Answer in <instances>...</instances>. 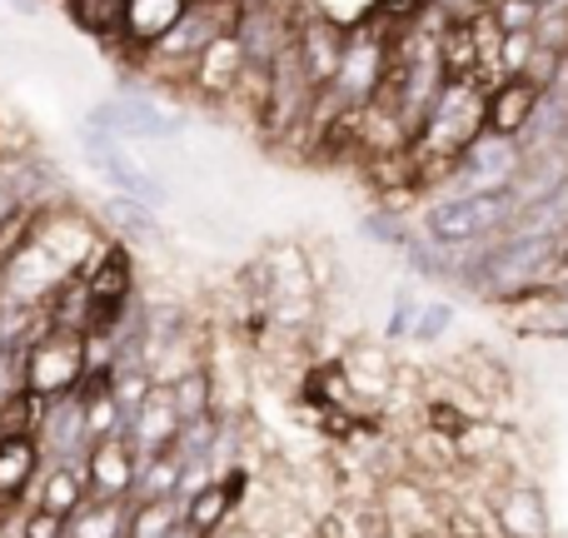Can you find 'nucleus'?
<instances>
[{
  "label": "nucleus",
  "instance_id": "nucleus-23",
  "mask_svg": "<svg viewBox=\"0 0 568 538\" xmlns=\"http://www.w3.org/2000/svg\"><path fill=\"white\" fill-rule=\"evenodd\" d=\"M424 300L414 294V284H404V290H394V309L389 319H384V339H404V334H414V319H419Z\"/></svg>",
  "mask_w": 568,
  "mask_h": 538
},
{
  "label": "nucleus",
  "instance_id": "nucleus-29",
  "mask_svg": "<svg viewBox=\"0 0 568 538\" xmlns=\"http://www.w3.org/2000/svg\"><path fill=\"white\" fill-rule=\"evenodd\" d=\"M434 6H439L449 20H459V16H474V10H484V0H434Z\"/></svg>",
  "mask_w": 568,
  "mask_h": 538
},
{
  "label": "nucleus",
  "instance_id": "nucleus-24",
  "mask_svg": "<svg viewBox=\"0 0 568 538\" xmlns=\"http://www.w3.org/2000/svg\"><path fill=\"white\" fill-rule=\"evenodd\" d=\"M20 538H70V519L55 509H40V504H26V514H20Z\"/></svg>",
  "mask_w": 568,
  "mask_h": 538
},
{
  "label": "nucleus",
  "instance_id": "nucleus-8",
  "mask_svg": "<svg viewBox=\"0 0 568 538\" xmlns=\"http://www.w3.org/2000/svg\"><path fill=\"white\" fill-rule=\"evenodd\" d=\"M339 369H344V379H349L354 399H359L364 409H379V404L394 394V379H399V374H394L399 364H394L389 349H384V344H374V339L344 344V349H339Z\"/></svg>",
  "mask_w": 568,
  "mask_h": 538
},
{
  "label": "nucleus",
  "instance_id": "nucleus-10",
  "mask_svg": "<svg viewBox=\"0 0 568 538\" xmlns=\"http://www.w3.org/2000/svg\"><path fill=\"white\" fill-rule=\"evenodd\" d=\"M180 424H185V419H180V409H175V394H170V384H155V389L145 394V404L130 414V444L140 449V459H150V454H165V449H175Z\"/></svg>",
  "mask_w": 568,
  "mask_h": 538
},
{
  "label": "nucleus",
  "instance_id": "nucleus-16",
  "mask_svg": "<svg viewBox=\"0 0 568 538\" xmlns=\"http://www.w3.org/2000/svg\"><path fill=\"white\" fill-rule=\"evenodd\" d=\"M130 529V499H95L80 514H70V538H125Z\"/></svg>",
  "mask_w": 568,
  "mask_h": 538
},
{
  "label": "nucleus",
  "instance_id": "nucleus-25",
  "mask_svg": "<svg viewBox=\"0 0 568 538\" xmlns=\"http://www.w3.org/2000/svg\"><path fill=\"white\" fill-rule=\"evenodd\" d=\"M494 16H499V26L509 35H519V30H539L544 6L539 0H494Z\"/></svg>",
  "mask_w": 568,
  "mask_h": 538
},
{
  "label": "nucleus",
  "instance_id": "nucleus-1",
  "mask_svg": "<svg viewBox=\"0 0 568 538\" xmlns=\"http://www.w3.org/2000/svg\"><path fill=\"white\" fill-rule=\"evenodd\" d=\"M524 215V195L519 185H499V190H469V195H449L439 205L424 210V235L434 245H474L514 230V220Z\"/></svg>",
  "mask_w": 568,
  "mask_h": 538
},
{
  "label": "nucleus",
  "instance_id": "nucleus-26",
  "mask_svg": "<svg viewBox=\"0 0 568 538\" xmlns=\"http://www.w3.org/2000/svg\"><path fill=\"white\" fill-rule=\"evenodd\" d=\"M449 324H454V304L449 300H424L419 319H414V339L434 344V339H444V329H449Z\"/></svg>",
  "mask_w": 568,
  "mask_h": 538
},
{
  "label": "nucleus",
  "instance_id": "nucleus-30",
  "mask_svg": "<svg viewBox=\"0 0 568 538\" xmlns=\"http://www.w3.org/2000/svg\"><path fill=\"white\" fill-rule=\"evenodd\" d=\"M165 538H210V534H200L195 524H175V529H170Z\"/></svg>",
  "mask_w": 568,
  "mask_h": 538
},
{
  "label": "nucleus",
  "instance_id": "nucleus-11",
  "mask_svg": "<svg viewBox=\"0 0 568 538\" xmlns=\"http://www.w3.org/2000/svg\"><path fill=\"white\" fill-rule=\"evenodd\" d=\"M539 100H544V80L504 75L499 85L489 90V130H494V135H514V140H519L524 130H529Z\"/></svg>",
  "mask_w": 568,
  "mask_h": 538
},
{
  "label": "nucleus",
  "instance_id": "nucleus-13",
  "mask_svg": "<svg viewBox=\"0 0 568 538\" xmlns=\"http://www.w3.org/2000/svg\"><path fill=\"white\" fill-rule=\"evenodd\" d=\"M30 504H40V509H55V514H65V519H70V514H80L90 504L85 464H45V474H40Z\"/></svg>",
  "mask_w": 568,
  "mask_h": 538
},
{
  "label": "nucleus",
  "instance_id": "nucleus-19",
  "mask_svg": "<svg viewBox=\"0 0 568 538\" xmlns=\"http://www.w3.org/2000/svg\"><path fill=\"white\" fill-rule=\"evenodd\" d=\"M170 394H175L180 419H205V414H215V369L200 364V369L180 374V379L170 384Z\"/></svg>",
  "mask_w": 568,
  "mask_h": 538
},
{
  "label": "nucleus",
  "instance_id": "nucleus-20",
  "mask_svg": "<svg viewBox=\"0 0 568 538\" xmlns=\"http://www.w3.org/2000/svg\"><path fill=\"white\" fill-rule=\"evenodd\" d=\"M175 524H185V504L180 499H140L130 504L125 538H165Z\"/></svg>",
  "mask_w": 568,
  "mask_h": 538
},
{
  "label": "nucleus",
  "instance_id": "nucleus-17",
  "mask_svg": "<svg viewBox=\"0 0 568 538\" xmlns=\"http://www.w3.org/2000/svg\"><path fill=\"white\" fill-rule=\"evenodd\" d=\"M499 529H504V538H544L539 494L524 489V484H514V489L499 499Z\"/></svg>",
  "mask_w": 568,
  "mask_h": 538
},
{
  "label": "nucleus",
  "instance_id": "nucleus-6",
  "mask_svg": "<svg viewBox=\"0 0 568 538\" xmlns=\"http://www.w3.org/2000/svg\"><path fill=\"white\" fill-rule=\"evenodd\" d=\"M36 444H40V454H45V464H85L90 444H95L85 399H80V394H60V399H50Z\"/></svg>",
  "mask_w": 568,
  "mask_h": 538
},
{
  "label": "nucleus",
  "instance_id": "nucleus-28",
  "mask_svg": "<svg viewBox=\"0 0 568 538\" xmlns=\"http://www.w3.org/2000/svg\"><path fill=\"white\" fill-rule=\"evenodd\" d=\"M20 389H26V349L20 344H0V404Z\"/></svg>",
  "mask_w": 568,
  "mask_h": 538
},
{
  "label": "nucleus",
  "instance_id": "nucleus-12",
  "mask_svg": "<svg viewBox=\"0 0 568 538\" xmlns=\"http://www.w3.org/2000/svg\"><path fill=\"white\" fill-rule=\"evenodd\" d=\"M190 6H195V0H125V40H130V50L150 55V50H155L160 40H165L170 30L190 16Z\"/></svg>",
  "mask_w": 568,
  "mask_h": 538
},
{
  "label": "nucleus",
  "instance_id": "nucleus-9",
  "mask_svg": "<svg viewBox=\"0 0 568 538\" xmlns=\"http://www.w3.org/2000/svg\"><path fill=\"white\" fill-rule=\"evenodd\" d=\"M45 474V454L26 434H0V514L26 509Z\"/></svg>",
  "mask_w": 568,
  "mask_h": 538
},
{
  "label": "nucleus",
  "instance_id": "nucleus-2",
  "mask_svg": "<svg viewBox=\"0 0 568 538\" xmlns=\"http://www.w3.org/2000/svg\"><path fill=\"white\" fill-rule=\"evenodd\" d=\"M26 349V389L45 394V399H60V394H75L90 374V339L80 329H45L36 334Z\"/></svg>",
  "mask_w": 568,
  "mask_h": 538
},
{
  "label": "nucleus",
  "instance_id": "nucleus-7",
  "mask_svg": "<svg viewBox=\"0 0 568 538\" xmlns=\"http://www.w3.org/2000/svg\"><path fill=\"white\" fill-rule=\"evenodd\" d=\"M85 479L95 499H130L140 479V449L130 444V434H110L95 439L85 454Z\"/></svg>",
  "mask_w": 568,
  "mask_h": 538
},
{
  "label": "nucleus",
  "instance_id": "nucleus-31",
  "mask_svg": "<svg viewBox=\"0 0 568 538\" xmlns=\"http://www.w3.org/2000/svg\"><path fill=\"white\" fill-rule=\"evenodd\" d=\"M539 6H554V0H539Z\"/></svg>",
  "mask_w": 568,
  "mask_h": 538
},
{
  "label": "nucleus",
  "instance_id": "nucleus-4",
  "mask_svg": "<svg viewBox=\"0 0 568 538\" xmlns=\"http://www.w3.org/2000/svg\"><path fill=\"white\" fill-rule=\"evenodd\" d=\"M80 145H85L90 165L100 170V180H105L115 195L140 200V205H150V210H165L170 205L165 180H160L155 170H140L135 155L125 150V140H120V135H110V130H100V125H90V120H85V130H80Z\"/></svg>",
  "mask_w": 568,
  "mask_h": 538
},
{
  "label": "nucleus",
  "instance_id": "nucleus-22",
  "mask_svg": "<svg viewBox=\"0 0 568 538\" xmlns=\"http://www.w3.org/2000/svg\"><path fill=\"white\" fill-rule=\"evenodd\" d=\"M359 230L374 240V245H384V250H409L414 245V235L404 230L399 210H369V215L359 220Z\"/></svg>",
  "mask_w": 568,
  "mask_h": 538
},
{
  "label": "nucleus",
  "instance_id": "nucleus-14",
  "mask_svg": "<svg viewBox=\"0 0 568 538\" xmlns=\"http://www.w3.org/2000/svg\"><path fill=\"white\" fill-rule=\"evenodd\" d=\"M65 6V16H70V26L75 30H85L90 40H100V45H120V50H130V40H125V0H60Z\"/></svg>",
  "mask_w": 568,
  "mask_h": 538
},
{
  "label": "nucleus",
  "instance_id": "nucleus-15",
  "mask_svg": "<svg viewBox=\"0 0 568 538\" xmlns=\"http://www.w3.org/2000/svg\"><path fill=\"white\" fill-rule=\"evenodd\" d=\"M45 319L55 324V329H90V284L85 274H65V280L55 284V290L45 294Z\"/></svg>",
  "mask_w": 568,
  "mask_h": 538
},
{
  "label": "nucleus",
  "instance_id": "nucleus-27",
  "mask_svg": "<svg viewBox=\"0 0 568 538\" xmlns=\"http://www.w3.org/2000/svg\"><path fill=\"white\" fill-rule=\"evenodd\" d=\"M314 6H320L324 16L334 20V26L354 30V26H369L374 10H379V0H314Z\"/></svg>",
  "mask_w": 568,
  "mask_h": 538
},
{
  "label": "nucleus",
  "instance_id": "nucleus-5",
  "mask_svg": "<svg viewBox=\"0 0 568 538\" xmlns=\"http://www.w3.org/2000/svg\"><path fill=\"white\" fill-rule=\"evenodd\" d=\"M85 120L100 130H110V135H120V140H175L180 130H185V120L160 110L155 100L140 95V90H125V95H115V100H100Z\"/></svg>",
  "mask_w": 568,
  "mask_h": 538
},
{
  "label": "nucleus",
  "instance_id": "nucleus-3",
  "mask_svg": "<svg viewBox=\"0 0 568 538\" xmlns=\"http://www.w3.org/2000/svg\"><path fill=\"white\" fill-rule=\"evenodd\" d=\"M90 284V329L85 334H110L125 309L135 304V255L125 240H100L90 260L80 265Z\"/></svg>",
  "mask_w": 568,
  "mask_h": 538
},
{
  "label": "nucleus",
  "instance_id": "nucleus-21",
  "mask_svg": "<svg viewBox=\"0 0 568 538\" xmlns=\"http://www.w3.org/2000/svg\"><path fill=\"white\" fill-rule=\"evenodd\" d=\"M45 409H50V399L36 389L10 394V399L0 404V434H26V439H36L40 424H45Z\"/></svg>",
  "mask_w": 568,
  "mask_h": 538
},
{
  "label": "nucleus",
  "instance_id": "nucleus-18",
  "mask_svg": "<svg viewBox=\"0 0 568 538\" xmlns=\"http://www.w3.org/2000/svg\"><path fill=\"white\" fill-rule=\"evenodd\" d=\"M235 499H230V489H225V484H205V489H200V494H190V499H185V524H195V529L200 534H210V538H215L220 529H225V524L230 519H235Z\"/></svg>",
  "mask_w": 568,
  "mask_h": 538
}]
</instances>
